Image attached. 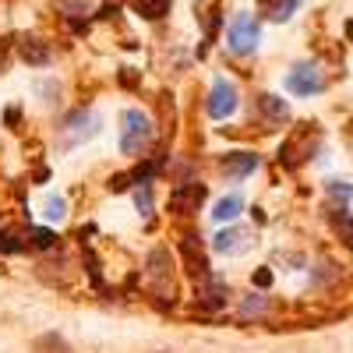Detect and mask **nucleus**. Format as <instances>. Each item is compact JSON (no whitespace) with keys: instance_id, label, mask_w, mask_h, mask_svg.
<instances>
[{"instance_id":"obj_1","label":"nucleus","mask_w":353,"mask_h":353,"mask_svg":"<svg viewBox=\"0 0 353 353\" xmlns=\"http://www.w3.org/2000/svg\"><path fill=\"white\" fill-rule=\"evenodd\" d=\"M121 149L124 156H138L145 152V145L152 141V121H149V113H141V110H124L121 113Z\"/></svg>"},{"instance_id":"obj_2","label":"nucleus","mask_w":353,"mask_h":353,"mask_svg":"<svg viewBox=\"0 0 353 353\" xmlns=\"http://www.w3.org/2000/svg\"><path fill=\"white\" fill-rule=\"evenodd\" d=\"M241 106V96H237V85L230 78H216L212 88H209V117L212 121H226L230 113H237Z\"/></svg>"},{"instance_id":"obj_3","label":"nucleus","mask_w":353,"mask_h":353,"mask_svg":"<svg viewBox=\"0 0 353 353\" xmlns=\"http://www.w3.org/2000/svg\"><path fill=\"white\" fill-rule=\"evenodd\" d=\"M99 128H103L99 113L78 110V113L68 117V124H64V145H68V149H74V145H81V141H88V138H96Z\"/></svg>"},{"instance_id":"obj_4","label":"nucleus","mask_w":353,"mask_h":353,"mask_svg":"<svg viewBox=\"0 0 353 353\" xmlns=\"http://www.w3.org/2000/svg\"><path fill=\"white\" fill-rule=\"evenodd\" d=\"M258 39H261V28H258V21H254L251 14L233 18V25H230V50H233V53H237V57L254 53Z\"/></svg>"},{"instance_id":"obj_5","label":"nucleus","mask_w":353,"mask_h":353,"mask_svg":"<svg viewBox=\"0 0 353 353\" xmlns=\"http://www.w3.org/2000/svg\"><path fill=\"white\" fill-rule=\"evenodd\" d=\"M286 88L293 96H314L325 88V74H321L314 64H301V68H293L290 78H286Z\"/></svg>"},{"instance_id":"obj_6","label":"nucleus","mask_w":353,"mask_h":353,"mask_svg":"<svg viewBox=\"0 0 353 353\" xmlns=\"http://www.w3.org/2000/svg\"><path fill=\"white\" fill-rule=\"evenodd\" d=\"M149 279H152V290L156 293H173V261H170V254L163 251V248H156L152 254H149Z\"/></svg>"},{"instance_id":"obj_7","label":"nucleus","mask_w":353,"mask_h":353,"mask_svg":"<svg viewBox=\"0 0 353 353\" xmlns=\"http://www.w3.org/2000/svg\"><path fill=\"white\" fill-rule=\"evenodd\" d=\"M254 170H258V156H251V152H230L219 159V173L226 181H244Z\"/></svg>"},{"instance_id":"obj_8","label":"nucleus","mask_w":353,"mask_h":353,"mask_svg":"<svg viewBox=\"0 0 353 353\" xmlns=\"http://www.w3.org/2000/svg\"><path fill=\"white\" fill-rule=\"evenodd\" d=\"M212 248H216L219 254H241V251L251 248V233H248V230H219L216 241H212Z\"/></svg>"},{"instance_id":"obj_9","label":"nucleus","mask_w":353,"mask_h":353,"mask_svg":"<svg viewBox=\"0 0 353 353\" xmlns=\"http://www.w3.org/2000/svg\"><path fill=\"white\" fill-rule=\"evenodd\" d=\"M18 53H21V61L32 64V68L50 64V46H46L43 39H36V36H25V39L18 43Z\"/></svg>"},{"instance_id":"obj_10","label":"nucleus","mask_w":353,"mask_h":353,"mask_svg":"<svg viewBox=\"0 0 353 353\" xmlns=\"http://www.w3.org/2000/svg\"><path fill=\"white\" fill-rule=\"evenodd\" d=\"M184 265H188V272L194 279H209V261H205V254H201V248H198L194 237L184 241Z\"/></svg>"},{"instance_id":"obj_11","label":"nucleus","mask_w":353,"mask_h":353,"mask_svg":"<svg viewBox=\"0 0 353 353\" xmlns=\"http://www.w3.org/2000/svg\"><path fill=\"white\" fill-rule=\"evenodd\" d=\"M241 212H244L241 194H226V198H219V201L212 205V219H216V223H233Z\"/></svg>"},{"instance_id":"obj_12","label":"nucleus","mask_w":353,"mask_h":353,"mask_svg":"<svg viewBox=\"0 0 353 353\" xmlns=\"http://www.w3.org/2000/svg\"><path fill=\"white\" fill-rule=\"evenodd\" d=\"M258 106H261V113H265V121H269V124H283V121H290L286 103L276 99V96H258Z\"/></svg>"},{"instance_id":"obj_13","label":"nucleus","mask_w":353,"mask_h":353,"mask_svg":"<svg viewBox=\"0 0 353 353\" xmlns=\"http://www.w3.org/2000/svg\"><path fill=\"white\" fill-rule=\"evenodd\" d=\"M32 353H71V346H68L64 336L46 332V336H39V339L32 343Z\"/></svg>"},{"instance_id":"obj_14","label":"nucleus","mask_w":353,"mask_h":353,"mask_svg":"<svg viewBox=\"0 0 353 353\" xmlns=\"http://www.w3.org/2000/svg\"><path fill=\"white\" fill-rule=\"evenodd\" d=\"M261 4L269 8V18H272V21H286L293 11H297L301 0H261Z\"/></svg>"},{"instance_id":"obj_15","label":"nucleus","mask_w":353,"mask_h":353,"mask_svg":"<svg viewBox=\"0 0 353 353\" xmlns=\"http://www.w3.org/2000/svg\"><path fill=\"white\" fill-rule=\"evenodd\" d=\"M43 216H46L50 223H61V219L68 216V201H64L61 194H50L46 205H43Z\"/></svg>"},{"instance_id":"obj_16","label":"nucleus","mask_w":353,"mask_h":353,"mask_svg":"<svg viewBox=\"0 0 353 353\" xmlns=\"http://www.w3.org/2000/svg\"><path fill=\"white\" fill-rule=\"evenodd\" d=\"M28 237H32V248H39V251H53V248H57V233H50V230H43V226L28 230Z\"/></svg>"},{"instance_id":"obj_17","label":"nucleus","mask_w":353,"mask_h":353,"mask_svg":"<svg viewBox=\"0 0 353 353\" xmlns=\"http://www.w3.org/2000/svg\"><path fill=\"white\" fill-rule=\"evenodd\" d=\"M265 311H269V301H265L261 293H251V297L241 304V314L244 318H254V314H265Z\"/></svg>"},{"instance_id":"obj_18","label":"nucleus","mask_w":353,"mask_h":353,"mask_svg":"<svg viewBox=\"0 0 353 353\" xmlns=\"http://www.w3.org/2000/svg\"><path fill=\"white\" fill-rule=\"evenodd\" d=\"M134 8H138L145 18H159V14H166L170 0H134Z\"/></svg>"},{"instance_id":"obj_19","label":"nucleus","mask_w":353,"mask_h":353,"mask_svg":"<svg viewBox=\"0 0 353 353\" xmlns=\"http://www.w3.org/2000/svg\"><path fill=\"white\" fill-rule=\"evenodd\" d=\"M134 209H138L141 216H152V184H141V188L134 191Z\"/></svg>"},{"instance_id":"obj_20","label":"nucleus","mask_w":353,"mask_h":353,"mask_svg":"<svg viewBox=\"0 0 353 353\" xmlns=\"http://www.w3.org/2000/svg\"><path fill=\"white\" fill-rule=\"evenodd\" d=\"M336 230H339V233H346V241L353 244V219H350L346 212H336Z\"/></svg>"},{"instance_id":"obj_21","label":"nucleus","mask_w":353,"mask_h":353,"mask_svg":"<svg viewBox=\"0 0 353 353\" xmlns=\"http://www.w3.org/2000/svg\"><path fill=\"white\" fill-rule=\"evenodd\" d=\"M64 11H88V0H64Z\"/></svg>"},{"instance_id":"obj_22","label":"nucleus","mask_w":353,"mask_h":353,"mask_svg":"<svg viewBox=\"0 0 353 353\" xmlns=\"http://www.w3.org/2000/svg\"><path fill=\"white\" fill-rule=\"evenodd\" d=\"M329 191H332V194H339V198H350V194H353V188H343L339 181H336V184H329Z\"/></svg>"},{"instance_id":"obj_23","label":"nucleus","mask_w":353,"mask_h":353,"mask_svg":"<svg viewBox=\"0 0 353 353\" xmlns=\"http://www.w3.org/2000/svg\"><path fill=\"white\" fill-rule=\"evenodd\" d=\"M4 121H8V128H14V124H18V106H11V110L4 113ZM14 131H18V128H14Z\"/></svg>"}]
</instances>
